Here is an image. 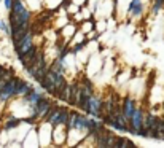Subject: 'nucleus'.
Wrapping results in <instances>:
<instances>
[{"label":"nucleus","instance_id":"nucleus-1","mask_svg":"<svg viewBox=\"0 0 164 148\" xmlns=\"http://www.w3.org/2000/svg\"><path fill=\"white\" fill-rule=\"evenodd\" d=\"M19 81H21L19 77H11V78L5 83L2 92H0V107L5 105L7 102H10L11 99H14L16 89H18V86H19Z\"/></svg>","mask_w":164,"mask_h":148},{"label":"nucleus","instance_id":"nucleus-2","mask_svg":"<svg viewBox=\"0 0 164 148\" xmlns=\"http://www.w3.org/2000/svg\"><path fill=\"white\" fill-rule=\"evenodd\" d=\"M34 35H35V30L30 29L29 32H26L24 35H22L19 40H14V51H16L18 58L24 56L27 53V49L34 45Z\"/></svg>","mask_w":164,"mask_h":148},{"label":"nucleus","instance_id":"nucleus-3","mask_svg":"<svg viewBox=\"0 0 164 148\" xmlns=\"http://www.w3.org/2000/svg\"><path fill=\"white\" fill-rule=\"evenodd\" d=\"M86 115L89 116H96L97 119H101V116L104 115V101L99 97V96H89L88 99V107L85 110Z\"/></svg>","mask_w":164,"mask_h":148},{"label":"nucleus","instance_id":"nucleus-4","mask_svg":"<svg viewBox=\"0 0 164 148\" xmlns=\"http://www.w3.org/2000/svg\"><path fill=\"white\" fill-rule=\"evenodd\" d=\"M144 119H145L144 110L137 107L135 112H134V115H132L131 119H129V126H131V129H132V131H131V135H135L139 129L144 128Z\"/></svg>","mask_w":164,"mask_h":148},{"label":"nucleus","instance_id":"nucleus-5","mask_svg":"<svg viewBox=\"0 0 164 148\" xmlns=\"http://www.w3.org/2000/svg\"><path fill=\"white\" fill-rule=\"evenodd\" d=\"M121 108H123V113H124V116L128 118V119H131V116L134 115V112H135V101L132 97H124V101H123V104H121Z\"/></svg>","mask_w":164,"mask_h":148},{"label":"nucleus","instance_id":"nucleus-6","mask_svg":"<svg viewBox=\"0 0 164 148\" xmlns=\"http://www.w3.org/2000/svg\"><path fill=\"white\" fill-rule=\"evenodd\" d=\"M32 89H34V86H32L29 81H26V80H22V78H21L19 86H18V89H16V96H14V99H18V97H24V96L29 94Z\"/></svg>","mask_w":164,"mask_h":148},{"label":"nucleus","instance_id":"nucleus-7","mask_svg":"<svg viewBox=\"0 0 164 148\" xmlns=\"http://www.w3.org/2000/svg\"><path fill=\"white\" fill-rule=\"evenodd\" d=\"M144 11V5H142V0H131V3L128 7V13L131 16H140Z\"/></svg>","mask_w":164,"mask_h":148},{"label":"nucleus","instance_id":"nucleus-8","mask_svg":"<svg viewBox=\"0 0 164 148\" xmlns=\"http://www.w3.org/2000/svg\"><path fill=\"white\" fill-rule=\"evenodd\" d=\"M57 99H59V101L61 102H65V104H68L70 102V99H72V85H65L59 92H57V96H56Z\"/></svg>","mask_w":164,"mask_h":148},{"label":"nucleus","instance_id":"nucleus-9","mask_svg":"<svg viewBox=\"0 0 164 148\" xmlns=\"http://www.w3.org/2000/svg\"><path fill=\"white\" fill-rule=\"evenodd\" d=\"M158 119H159V118H156V116H155V115H151V113L145 115V119H144V128H145V129H155V131H156V123H158Z\"/></svg>","mask_w":164,"mask_h":148},{"label":"nucleus","instance_id":"nucleus-10","mask_svg":"<svg viewBox=\"0 0 164 148\" xmlns=\"http://www.w3.org/2000/svg\"><path fill=\"white\" fill-rule=\"evenodd\" d=\"M21 123H22V119H19V118H11V119H8L7 123H3V129H5V131H11V129L18 128Z\"/></svg>","mask_w":164,"mask_h":148},{"label":"nucleus","instance_id":"nucleus-11","mask_svg":"<svg viewBox=\"0 0 164 148\" xmlns=\"http://www.w3.org/2000/svg\"><path fill=\"white\" fill-rule=\"evenodd\" d=\"M116 146H134V142H131L129 139L126 137H116V142H115V148Z\"/></svg>","mask_w":164,"mask_h":148},{"label":"nucleus","instance_id":"nucleus-12","mask_svg":"<svg viewBox=\"0 0 164 148\" xmlns=\"http://www.w3.org/2000/svg\"><path fill=\"white\" fill-rule=\"evenodd\" d=\"M3 5H5V8L10 11V10H11V7H13V0H3Z\"/></svg>","mask_w":164,"mask_h":148},{"label":"nucleus","instance_id":"nucleus-13","mask_svg":"<svg viewBox=\"0 0 164 148\" xmlns=\"http://www.w3.org/2000/svg\"><path fill=\"white\" fill-rule=\"evenodd\" d=\"M7 27H8V22H5L3 19H0V30H7Z\"/></svg>","mask_w":164,"mask_h":148}]
</instances>
